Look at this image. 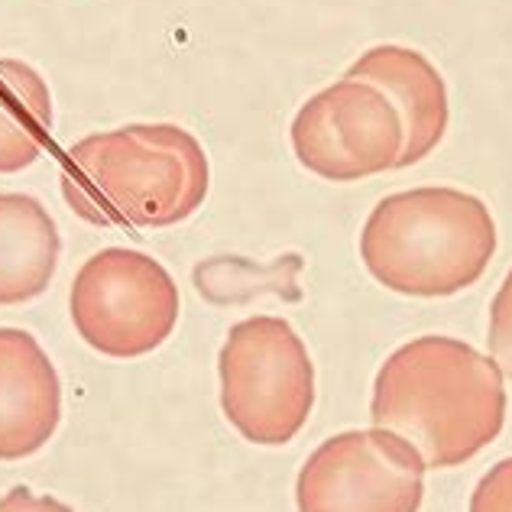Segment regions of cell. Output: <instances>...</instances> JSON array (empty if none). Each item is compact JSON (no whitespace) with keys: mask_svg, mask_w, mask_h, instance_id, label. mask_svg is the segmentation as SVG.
I'll use <instances>...</instances> for the list:
<instances>
[{"mask_svg":"<svg viewBox=\"0 0 512 512\" xmlns=\"http://www.w3.org/2000/svg\"><path fill=\"white\" fill-rule=\"evenodd\" d=\"M496 221L461 188H412L386 195L360 234V260L380 286L415 299H444L487 273Z\"/></svg>","mask_w":512,"mask_h":512,"instance_id":"obj_3","label":"cell"},{"mask_svg":"<svg viewBox=\"0 0 512 512\" xmlns=\"http://www.w3.org/2000/svg\"><path fill=\"white\" fill-rule=\"evenodd\" d=\"M295 159L328 182H357L399 166L406 127L396 104L360 78L312 94L292 120Z\"/></svg>","mask_w":512,"mask_h":512,"instance_id":"obj_6","label":"cell"},{"mask_svg":"<svg viewBox=\"0 0 512 512\" xmlns=\"http://www.w3.org/2000/svg\"><path fill=\"white\" fill-rule=\"evenodd\" d=\"M0 512H75L56 496H39L30 487H13L0 496Z\"/></svg>","mask_w":512,"mask_h":512,"instance_id":"obj_14","label":"cell"},{"mask_svg":"<svg viewBox=\"0 0 512 512\" xmlns=\"http://www.w3.org/2000/svg\"><path fill=\"white\" fill-rule=\"evenodd\" d=\"M75 331L104 357L133 360L169 341L179 321V286L140 250L107 247L78 269L69 295Z\"/></svg>","mask_w":512,"mask_h":512,"instance_id":"obj_5","label":"cell"},{"mask_svg":"<svg viewBox=\"0 0 512 512\" xmlns=\"http://www.w3.org/2000/svg\"><path fill=\"white\" fill-rule=\"evenodd\" d=\"M425 461L393 431H341L308 457L295 480L299 512H419Z\"/></svg>","mask_w":512,"mask_h":512,"instance_id":"obj_7","label":"cell"},{"mask_svg":"<svg viewBox=\"0 0 512 512\" xmlns=\"http://www.w3.org/2000/svg\"><path fill=\"white\" fill-rule=\"evenodd\" d=\"M470 512H512V457L483 474L470 496Z\"/></svg>","mask_w":512,"mask_h":512,"instance_id":"obj_13","label":"cell"},{"mask_svg":"<svg viewBox=\"0 0 512 512\" xmlns=\"http://www.w3.org/2000/svg\"><path fill=\"white\" fill-rule=\"evenodd\" d=\"M490 357L506 376H512V269L490 305Z\"/></svg>","mask_w":512,"mask_h":512,"instance_id":"obj_12","label":"cell"},{"mask_svg":"<svg viewBox=\"0 0 512 512\" xmlns=\"http://www.w3.org/2000/svg\"><path fill=\"white\" fill-rule=\"evenodd\" d=\"M62 419V383L30 331L0 328V461L43 451Z\"/></svg>","mask_w":512,"mask_h":512,"instance_id":"obj_8","label":"cell"},{"mask_svg":"<svg viewBox=\"0 0 512 512\" xmlns=\"http://www.w3.org/2000/svg\"><path fill=\"white\" fill-rule=\"evenodd\" d=\"M211 169L175 124H130L78 140L62 166L69 208L98 227H172L205 205Z\"/></svg>","mask_w":512,"mask_h":512,"instance_id":"obj_2","label":"cell"},{"mask_svg":"<svg viewBox=\"0 0 512 512\" xmlns=\"http://www.w3.org/2000/svg\"><path fill=\"white\" fill-rule=\"evenodd\" d=\"M52 133V94L30 62L0 59V175L30 169Z\"/></svg>","mask_w":512,"mask_h":512,"instance_id":"obj_11","label":"cell"},{"mask_svg":"<svg viewBox=\"0 0 512 512\" xmlns=\"http://www.w3.org/2000/svg\"><path fill=\"white\" fill-rule=\"evenodd\" d=\"M347 78L376 85L396 104L402 127H406V146H402L399 166H415L438 150L451 117L448 85L419 49L373 46L350 65Z\"/></svg>","mask_w":512,"mask_h":512,"instance_id":"obj_9","label":"cell"},{"mask_svg":"<svg viewBox=\"0 0 512 512\" xmlns=\"http://www.w3.org/2000/svg\"><path fill=\"white\" fill-rule=\"evenodd\" d=\"M62 240L43 201L0 192V305H23L43 295L56 276Z\"/></svg>","mask_w":512,"mask_h":512,"instance_id":"obj_10","label":"cell"},{"mask_svg":"<svg viewBox=\"0 0 512 512\" xmlns=\"http://www.w3.org/2000/svg\"><path fill=\"white\" fill-rule=\"evenodd\" d=\"M370 419L409 441L425 467L467 464L506 425L503 370L464 341L425 334L386 357Z\"/></svg>","mask_w":512,"mask_h":512,"instance_id":"obj_1","label":"cell"},{"mask_svg":"<svg viewBox=\"0 0 512 512\" xmlns=\"http://www.w3.org/2000/svg\"><path fill=\"white\" fill-rule=\"evenodd\" d=\"M221 409L253 444H286L315 406V367L289 321L256 315L231 328L218 357Z\"/></svg>","mask_w":512,"mask_h":512,"instance_id":"obj_4","label":"cell"}]
</instances>
